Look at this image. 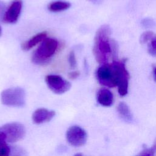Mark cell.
I'll list each match as a JSON object with an SVG mask.
<instances>
[{"instance_id": "1", "label": "cell", "mask_w": 156, "mask_h": 156, "mask_svg": "<svg viewBox=\"0 0 156 156\" xmlns=\"http://www.w3.org/2000/svg\"><path fill=\"white\" fill-rule=\"evenodd\" d=\"M96 77L102 85L110 88L117 87L120 96L127 94L130 75L125 60H113L112 63L101 65L96 69Z\"/></svg>"}, {"instance_id": "24", "label": "cell", "mask_w": 156, "mask_h": 156, "mask_svg": "<svg viewBox=\"0 0 156 156\" xmlns=\"http://www.w3.org/2000/svg\"><path fill=\"white\" fill-rule=\"evenodd\" d=\"M89 1H91L92 2H94V3H96V2H98L100 1V0H88Z\"/></svg>"}, {"instance_id": "4", "label": "cell", "mask_w": 156, "mask_h": 156, "mask_svg": "<svg viewBox=\"0 0 156 156\" xmlns=\"http://www.w3.org/2000/svg\"><path fill=\"white\" fill-rule=\"evenodd\" d=\"M1 100L5 105L21 107L25 104L26 93L22 88H9L2 91Z\"/></svg>"}, {"instance_id": "2", "label": "cell", "mask_w": 156, "mask_h": 156, "mask_svg": "<svg viewBox=\"0 0 156 156\" xmlns=\"http://www.w3.org/2000/svg\"><path fill=\"white\" fill-rule=\"evenodd\" d=\"M111 29L108 25L101 26L96 31L93 49L95 59L101 65L107 63L110 58H115L117 45L110 39Z\"/></svg>"}, {"instance_id": "26", "label": "cell", "mask_w": 156, "mask_h": 156, "mask_svg": "<svg viewBox=\"0 0 156 156\" xmlns=\"http://www.w3.org/2000/svg\"><path fill=\"white\" fill-rule=\"evenodd\" d=\"M1 35H2V28H1V27L0 26V37L1 36Z\"/></svg>"}, {"instance_id": "23", "label": "cell", "mask_w": 156, "mask_h": 156, "mask_svg": "<svg viewBox=\"0 0 156 156\" xmlns=\"http://www.w3.org/2000/svg\"><path fill=\"white\" fill-rule=\"evenodd\" d=\"M139 156H152V152H146L143 153L141 155H139Z\"/></svg>"}, {"instance_id": "17", "label": "cell", "mask_w": 156, "mask_h": 156, "mask_svg": "<svg viewBox=\"0 0 156 156\" xmlns=\"http://www.w3.org/2000/svg\"><path fill=\"white\" fill-rule=\"evenodd\" d=\"M25 151L20 147H13L10 148V153L9 156H26Z\"/></svg>"}, {"instance_id": "6", "label": "cell", "mask_w": 156, "mask_h": 156, "mask_svg": "<svg viewBox=\"0 0 156 156\" xmlns=\"http://www.w3.org/2000/svg\"><path fill=\"white\" fill-rule=\"evenodd\" d=\"M0 130L5 134L7 141L15 143L21 140L25 135L24 126L19 122H10L1 127Z\"/></svg>"}, {"instance_id": "13", "label": "cell", "mask_w": 156, "mask_h": 156, "mask_svg": "<svg viewBox=\"0 0 156 156\" xmlns=\"http://www.w3.org/2000/svg\"><path fill=\"white\" fill-rule=\"evenodd\" d=\"M117 110L121 117L125 121L130 122L132 120V116L130 110L125 102H120L118 105Z\"/></svg>"}, {"instance_id": "11", "label": "cell", "mask_w": 156, "mask_h": 156, "mask_svg": "<svg viewBox=\"0 0 156 156\" xmlns=\"http://www.w3.org/2000/svg\"><path fill=\"white\" fill-rule=\"evenodd\" d=\"M47 37V33L46 32H39L32 37L24 42L21 45V48L24 51H28L32 48L34 47L37 44L41 43L44 39Z\"/></svg>"}, {"instance_id": "5", "label": "cell", "mask_w": 156, "mask_h": 156, "mask_svg": "<svg viewBox=\"0 0 156 156\" xmlns=\"http://www.w3.org/2000/svg\"><path fill=\"white\" fill-rule=\"evenodd\" d=\"M45 82L48 88L54 93L61 94L68 91L71 87V83L63 77L56 74H48L45 77Z\"/></svg>"}, {"instance_id": "9", "label": "cell", "mask_w": 156, "mask_h": 156, "mask_svg": "<svg viewBox=\"0 0 156 156\" xmlns=\"http://www.w3.org/2000/svg\"><path fill=\"white\" fill-rule=\"evenodd\" d=\"M55 113L53 110L40 108L37 109L32 115V120L37 124H42L49 121L55 116Z\"/></svg>"}, {"instance_id": "25", "label": "cell", "mask_w": 156, "mask_h": 156, "mask_svg": "<svg viewBox=\"0 0 156 156\" xmlns=\"http://www.w3.org/2000/svg\"><path fill=\"white\" fill-rule=\"evenodd\" d=\"M74 156H83L82 154H75Z\"/></svg>"}, {"instance_id": "8", "label": "cell", "mask_w": 156, "mask_h": 156, "mask_svg": "<svg viewBox=\"0 0 156 156\" xmlns=\"http://www.w3.org/2000/svg\"><path fill=\"white\" fill-rule=\"evenodd\" d=\"M22 7L23 1L21 0H13L7 9L2 21L8 24L16 23L20 16Z\"/></svg>"}, {"instance_id": "12", "label": "cell", "mask_w": 156, "mask_h": 156, "mask_svg": "<svg viewBox=\"0 0 156 156\" xmlns=\"http://www.w3.org/2000/svg\"><path fill=\"white\" fill-rule=\"evenodd\" d=\"M71 7L70 2L65 1H55L48 5V9L52 12H59L67 10Z\"/></svg>"}, {"instance_id": "3", "label": "cell", "mask_w": 156, "mask_h": 156, "mask_svg": "<svg viewBox=\"0 0 156 156\" xmlns=\"http://www.w3.org/2000/svg\"><path fill=\"white\" fill-rule=\"evenodd\" d=\"M58 48V41L55 38L46 37L34 52L32 61L37 65L46 64L55 53Z\"/></svg>"}, {"instance_id": "16", "label": "cell", "mask_w": 156, "mask_h": 156, "mask_svg": "<svg viewBox=\"0 0 156 156\" xmlns=\"http://www.w3.org/2000/svg\"><path fill=\"white\" fill-rule=\"evenodd\" d=\"M155 35V34L151 31H146L143 33L140 37V42L141 44H147L151 38Z\"/></svg>"}, {"instance_id": "10", "label": "cell", "mask_w": 156, "mask_h": 156, "mask_svg": "<svg viewBox=\"0 0 156 156\" xmlns=\"http://www.w3.org/2000/svg\"><path fill=\"white\" fill-rule=\"evenodd\" d=\"M97 101L101 105L105 107H109L113 104V95L107 88H102L98 91Z\"/></svg>"}, {"instance_id": "19", "label": "cell", "mask_w": 156, "mask_h": 156, "mask_svg": "<svg viewBox=\"0 0 156 156\" xmlns=\"http://www.w3.org/2000/svg\"><path fill=\"white\" fill-rule=\"evenodd\" d=\"M6 10L7 9L5 4L3 1H0V20L2 21Z\"/></svg>"}, {"instance_id": "18", "label": "cell", "mask_w": 156, "mask_h": 156, "mask_svg": "<svg viewBox=\"0 0 156 156\" xmlns=\"http://www.w3.org/2000/svg\"><path fill=\"white\" fill-rule=\"evenodd\" d=\"M68 62H69V65L71 68H74L76 66L77 61H76V55H75L74 51L70 52V53L68 55Z\"/></svg>"}, {"instance_id": "22", "label": "cell", "mask_w": 156, "mask_h": 156, "mask_svg": "<svg viewBox=\"0 0 156 156\" xmlns=\"http://www.w3.org/2000/svg\"><path fill=\"white\" fill-rule=\"evenodd\" d=\"M152 74H153V77L154 79L155 80V82H156V66L153 67V69H152Z\"/></svg>"}, {"instance_id": "20", "label": "cell", "mask_w": 156, "mask_h": 156, "mask_svg": "<svg viewBox=\"0 0 156 156\" xmlns=\"http://www.w3.org/2000/svg\"><path fill=\"white\" fill-rule=\"evenodd\" d=\"M142 24L144 27H152L154 26V22L149 18H145L144 19L142 22Z\"/></svg>"}, {"instance_id": "14", "label": "cell", "mask_w": 156, "mask_h": 156, "mask_svg": "<svg viewBox=\"0 0 156 156\" xmlns=\"http://www.w3.org/2000/svg\"><path fill=\"white\" fill-rule=\"evenodd\" d=\"M5 134L0 130V156H9L10 147L8 146Z\"/></svg>"}, {"instance_id": "15", "label": "cell", "mask_w": 156, "mask_h": 156, "mask_svg": "<svg viewBox=\"0 0 156 156\" xmlns=\"http://www.w3.org/2000/svg\"><path fill=\"white\" fill-rule=\"evenodd\" d=\"M147 52L152 55L156 57V35H155L147 43Z\"/></svg>"}, {"instance_id": "7", "label": "cell", "mask_w": 156, "mask_h": 156, "mask_svg": "<svg viewBox=\"0 0 156 156\" xmlns=\"http://www.w3.org/2000/svg\"><path fill=\"white\" fill-rule=\"evenodd\" d=\"M66 137L69 144L74 147H79L86 143L87 134L86 131L81 127L73 126L68 129Z\"/></svg>"}, {"instance_id": "21", "label": "cell", "mask_w": 156, "mask_h": 156, "mask_svg": "<svg viewBox=\"0 0 156 156\" xmlns=\"http://www.w3.org/2000/svg\"><path fill=\"white\" fill-rule=\"evenodd\" d=\"M80 75V73L78 71H74L69 72L68 73V77L71 79H77Z\"/></svg>"}]
</instances>
